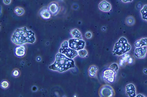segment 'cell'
I'll use <instances>...</instances> for the list:
<instances>
[{
	"label": "cell",
	"mask_w": 147,
	"mask_h": 97,
	"mask_svg": "<svg viewBox=\"0 0 147 97\" xmlns=\"http://www.w3.org/2000/svg\"><path fill=\"white\" fill-rule=\"evenodd\" d=\"M48 9L50 13L53 15H56L59 13V5L56 2H52L49 5Z\"/></svg>",
	"instance_id": "30bf717a"
},
{
	"label": "cell",
	"mask_w": 147,
	"mask_h": 97,
	"mask_svg": "<svg viewBox=\"0 0 147 97\" xmlns=\"http://www.w3.org/2000/svg\"><path fill=\"white\" fill-rule=\"evenodd\" d=\"M111 5L110 3L106 1L101 2L99 5V8L101 11L105 12L110 11L111 9Z\"/></svg>",
	"instance_id": "7c38bea8"
},
{
	"label": "cell",
	"mask_w": 147,
	"mask_h": 97,
	"mask_svg": "<svg viewBox=\"0 0 147 97\" xmlns=\"http://www.w3.org/2000/svg\"><path fill=\"white\" fill-rule=\"evenodd\" d=\"M141 14L142 18L144 20L147 21V5L144 6L142 9L140 11Z\"/></svg>",
	"instance_id": "e0dca14e"
},
{
	"label": "cell",
	"mask_w": 147,
	"mask_h": 97,
	"mask_svg": "<svg viewBox=\"0 0 147 97\" xmlns=\"http://www.w3.org/2000/svg\"><path fill=\"white\" fill-rule=\"evenodd\" d=\"M11 39L13 43L21 45L26 43H34L36 38L33 32L24 27L16 29L13 32Z\"/></svg>",
	"instance_id": "6da1fadb"
},
{
	"label": "cell",
	"mask_w": 147,
	"mask_h": 97,
	"mask_svg": "<svg viewBox=\"0 0 147 97\" xmlns=\"http://www.w3.org/2000/svg\"><path fill=\"white\" fill-rule=\"evenodd\" d=\"M98 68L97 66L95 65H92L88 69L89 75L90 77H95L98 73Z\"/></svg>",
	"instance_id": "5bb4252c"
},
{
	"label": "cell",
	"mask_w": 147,
	"mask_h": 97,
	"mask_svg": "<svg viewBox=\"0 0 147 97\" xmlns=\"http://www.w3.org/2000/svg\"><path fill=\"white\" fill-rule=\"evenodd\" d=\"M85 36L86 38H91L92 37V34L90 32H88L86 33L85 34Z\"/></svg>",
	"instance_id": "cb8c5ba5"
},
{
	"label": "cell",
	"mask_w": 147,
	"mask_h": 97,
	"mask_svg": "<svg viewBox=\"0 0 147 97\" xmlns=\"http://www.w3.org/2000/svg\"><path fill=\"white\" fill-rule=\"evenodd\" d=\"M147 53L146 46L137 47L135 50L134 54L136 57L138 59H144L146 57Z\"/></svg>",
	"instance_id": "ba28073f"
},
{
	"label": "cell",
	"mask_w": 147,
	"mask_h": 97,
	"mask_svg": "<svg viewBox=\"0 0 147 97\" xmlns=\"http://www.w3.org/2000/svg\"><path fill=\"white\" fill-rule=\"evenodd\" d=\"M68 42L69 46L75 51H79L83 49L85 46V42L83 40L73 38L70 39Z\"/></svg>",
	"instance_id": "5b68a950"
},
{
	"label": "cell",
	"mask_w": 147,
	"mask_h": 97,
	"mask_svg": "<svg viewBox=\"0 0 147 97\" xmlns=\"http://www.w3.org/2000/svg\"><path fill=\"white\" fill-rule=\"evenodd\" d=\"M130 57L128 54H125L124 55V57L122 58L121 60H120L119 61V65L120 66H122L125 62H127L128 61V59L130 58Z\"/></svg>",
	"instance_id": "d6986e66"
},
{
	"label": "cell",
	"mask_w": 147,
	"mask_h": 97,
	"mask_svg": "<svg viewBox=\"0 0 147 97\" xmlns=\"http://www.w3.org/2000/svg\"><path fill=\"white\" fill-rule=\"evenodd\" d=\"M133 62V59L132 58H130V57L129 58V59H128V61H127L128 64H132Z\"/></svg>",
	"instance_id": "4316f807"
},
{
	"label": "cell",
	"mask_w": 147,
	"mask_h": 97,
	"mask_svg": "<svg viewBox=\"0 0 147 97\" xmlns=\"http://www.w3.org/2000/svg\"><path fill=\"white\" fill-rule=\"evenodd\" d=\"M19 75V72L18 70H15L13 71V75L14 77H17Z\"/></svg>",
	"instance_id": "d4e9b609"
},
{
	"label": "cell",
	"mask_w": 147,
	"mask_h": 97,
	"mask_svg": "<svg viewBox=\"0 0 147 97\" xmlns=\"http://www.w3.org/2000/svg\"><path fill=\"white\" fill-rule=\"evenodd\" d=\"M75 67V62L73 59L59 53L56 55L55 62L49 66V68L58 72H63Z\"/></svg>",
	"instance_id": "7a4b0ae2"
},
{
	"label": "cell",
	"mask_w": 147,
	"mask_h": 97,
	"mask_svg": "<svg viewBox=\"0 0 147 97\" xmlns=\"http://www.w3.org/2000/svg\"><path fill=\"white\" fill-rule=\"evenodd\" d=\"M99 95L102 97H112L115 95V92L112 86L109 85H105L100 89Z\"/></svg>",
	"instance_id": "8992f818"
},
{
	"label": "cell",
	"mask_w": 147,
	"mask_h": 97,
	"mask_svg": "<svg viewBox=\"0 0 147 97\" xmlns=\"http://www.w3.org/2000/svg\"><path fill=\"white\" fill-rule=\"evenodd\" d=\"M59 52L60 53L65 55L71 59H73L78 55L77 51L71 49L69 46L68 42L67 41H64L61 44Z\"/></svg>",
	"instance_id": "277c9868"
},
{
	"label": "cell",
	"mask_w": 147,
	"mask_h": 97,
	"mask_svg": "<svg viewBox=\"0 0 147 97\" xmlns=\"http://www.w3.org/2000/svg\"><path fill=\"white\" fill-rule=\"evenodd\" d=\"M102 77L108 82H114L116 79V72L110 68L105 69L103 71Z\"/></svg>",
	"instance_id": "52a82bcc"
},
{
	"label": "cell",
	"mask_w": 147,
	"mask_h": 97,
	"mask_svg": "<svg viewBox=\"0 0 147 97\" xmlns=\"http://www.w3.org/2000/svg\"><path fill=\"white\" fill-rule=\"evenodd\" d=\"M126 94L129 97H136V88L135 86L132 84H127L125 87Z\"/></svg>",
	"instance_id": "9c48e42d"
},
{
	"label": "cell",
	"mask_w": 147,
	"mask_h": 97,
	"mask_svg": "<svg viewBox=\"0 0 147 97\" xmlns=\"http://www.w3.org/2000/svg\"><path fill=\"white\" fill-rule=\"evenodd\" d=\"M40 15L42 18L46 20L50 19L51 17V14L50 13L48 8H44L42 9L40 12Z\"/></svg>",
	"instance_id": "4fadbf2b"
},
{
	"label": "cell",
	"mask_w": 147,
	"mask_h": 97,
	"mask_svg": "<svg viewBox=\"0 0 147 97\" xmlns=\"http://www.w3.org/2000/svg\"><path fill=\"white\" fill-rule=\"evenodd\" d=\"M14 12L18 16H21L24 13V9L20 7H17L14 9Z\"/></svg>",
	"instance_id": "ac0fdd59"
},
{
	"label": "cell",
	"mask_w": 147,
	"mask_h": 97,
	"mask_svg": "<svg viewBox=\"0 0 147 97\" xmlns=\"http://www.w3.org/2000/svg\"><path fill=\"white\" fill-rule=\"evenodd\" d=\"M70 34L74 38L82 40V36L80 32L77 29H74L70 32Z\"/></svg>",
	"instance_id": "9a60e30c"
},
{
	"label": "cell",
	"mask_w": 147,
	"mask_h": 97,
	"mask_svg": "<svg viewBox=\"0 0 147 97\" xmlns=\"http://www.w3.org/2000/svg\"><path fill=\"white\" fill-rule=\"evenodd\" d=\"M131 49V46L128 43L127 40L122 37L115 44L113 53L114 55L120 56L127 53Z\"/></svg>",
	"instance_id": "3957f363"
},
{
	"label": "cell",
	"mask_w": 147,
	"mask_h": 97,
	"mask_svg": "<svg viewBox=\"0 0 147 97\" xmlns=\"http://www.w3.org/2000/svg\"><path fill=\"white\" fill-rule=\"evenodd\" d=\"M109 68L111 69L115 72H117L119 70V66L117 63H114L110 65Z\"/></svg>",
	"instance_id": "ffe728a7"
},
{
	"label": "cell",
	"mask_w": 147,
	"mask_h": 97,
	"mask_svg": "<svg viewBox=\"0 0 147 97\" xmlns=\"http://www.w3.org/2000/svg\"><path fill=\"white\" fill-rule=\"evenodd\" d=\"M15 55L18 58L24 57L26 54V48L24 46L20 45L17 47L15 49Z\"/></svg>",
	"instance_id": "8fae6325"
},
{
	"label": "cell",
	"mask_w": 147,
	"mask_h": 97,
	"mask_svg": "<svg viewBox=\"0 0 147 97\" xmlns=\"http://www.w3.org/2000/svg\"><path fill=\"white\" fill-rule=\"evenodd\" d=\"M136 97H144V96L142 95V94H138V95L136 96Z\"/></svg>",
	"instance_id": "f1b7e54d"
},
{
	"label": "cell",
	"mask_w": 147,
	"mask_h": 97,
	"mask_svg": "<svg viewBox=\"0 0 147 97\" xmlns=\"http://www.w3.org/2000/svg\"><path fill=\"white\" fill-rule=\"evenodd\" d=\"M78 52V54L80 57H82V58L86 57L87 55V51L86 50L84 49L80 50Z\"/></svg>",
	"instance_id": "44dd1931"
},
{
	"label": "cell",
	"mask_w": 147,
	"mask_h": 97,
	"mask_svg": "<svg viewBox=\"0 0 147 97\" xmlns=\"http://www.w3.org/2000/svg\"><path fill=\"white\" fill-rule=\"evenodd\" d=\"M126 21H127V24L128 25H132L134 22V19L131 17H128Z\"/></svg>",
	"instance_id": "603a6c76"
},
{
	"label": "cell",
	"mask_w": 147,
	"mask_h": 97,
	"mask_svg": "<svg viewBox=\"0 0 147 97\" xmlns=\"http://www.w3.org/2000/svg\"><path fill=\"white\" fill-rule=\"evenodd\" d=\"M144 73H145V74H147V69H144Z\"/></svg>",
	"instance_id": "f546056e"
},
{
	"label": "cell",
	"mask_w": 147,
	"mask_h": 97,
	"mask_svg": "<svg viewBox=\"0 0 147 97\" xmlns=\"http://www.w3.org/2000/svg\"><path fill=\"white\" fill-rule=\"evenodd\" d=\"M121 1L124 3H127V2H131L132 0H121Z\"/></svg>",
	"instance_id": "83f0119b"
},
{
	"label": "cell",
	"mask_w": 147,
	"mask_h": 97,
	"mask_svg": "<svg viewBox=\"0 0 147 97\" xmlns=\"http://www.w3.org/2000/svg\"><path fill=\"white\" fill-rule=\"evenodd\" d=\"M11 0H3V2L5 5H8L11 3Z\"/></svg>",
	"instance_id": "484cf974"
},
{
	"label": "cell",
	"mask_w": 147,
	"mask_h": 97,
	"mask_svg": "<svg viewBox=\"0 0 147 97\" xmlns=\"http://www.w3.org/2000/svg\"><path fill=\"white\" fill-rule=\"evenodd\" d=\"M9 82H8L7 80H3L1 82V87L3 89H6L7 88H8L9 87Z\"/></svg>",
	"instance_id": "7402d4cb"
},
{
	"label": "cell",
	"mask_w": 147,
	"mask_h": 97,
	"mask_svg": "<svg viewBox=\"0 0 147 97\" xmlns=\"http://www.w3.org/2000/svg\"><path fill=\"white\" fill-rule=\"evenodd\" d=\"M134 45L137 47H140L147 46V38H143L141 39L136 41L134 43Z\"/></svg>",
	"instance_id": "2e32d148"
}]
</instances>
